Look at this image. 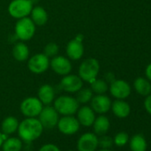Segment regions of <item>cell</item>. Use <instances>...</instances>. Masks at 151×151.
Returning <instances> with one entry per match:
<instances>
[{"label": "cell", "mask_w": 151, "mask_h": 151, "mask_svg": "<svg viewBox=\"0 0 151 151\" xmlns=\"http://www.w3.org/2000/svg\"><path fill=\"white\" fill-rule=\"evenodd\" d=\"M44 127L40 121L36 117H27L19 123L18 134L22 141L30 143L37 139L42 132Z\"/></svg>", "instance_id": "6da1fadb"}, {"label": "cell", "mask_w": 151, "mask_h": 151, "mask_svg": "<svg viewBox=\"0 0 151 151\" xmlns=\"http://www.w3.org/2000/svg\"><path fill=\"white\" fill-rule=\"evenodd\" d=\"M100 71V63L94 58L86 59L80 65L78 72L82 80L91 84L97 78Z\"/></svg>", "instance_id": "7a4b0ae2"}, {"label": "cell", "mask_w": 151, "mask_h": 151, "mask_svg": "<svg viewBox=\"0 0 151 151\" xmlns=\"http://www.w3.org/2000/svg\"><path fill=\"white\" fill-rule=\"evenodd\" d=\"M53 108L62 116H73L79 109V103L76 98L61 95L54 101Z\"/></svg>", "instance_id": "3957f363"}, {"label": "cell", "mask_w": 151, "mask_h": 151, "mask_svg": "<svg viewBox=\"0 0 151 151\" xmlns=\"http://www.w3.org/2000/svg\"><path fill=\"white\" fill-rule=\"evenodd\" d=\"M36 32V25L29 17L19 19L15 24L16 37L22 41H28L33 37Z\"/></svg>", "instance_id": "277c9868"}, {"label": "cell", "mask_w": 151, "mask_h": 151, "mask_svg": "<svg viewBox=\"0 0 151 151\" xmlns=\"http://www.w3.org/2000/svg\"><path fill=\"white\" fill-rule=\"evenodd\" d=\"M33 4L30 0H13L8 6L10 15L15 19L28 17L31 13Z\"/></svg>", "instance_id": "5b68a950"}, {"label": "cell", "mask_w": 151, "mask_h": 151, "mask_svg": "<svg viewBox=\"0 0 151 151\" xmlns=\"http://www.w3.org/2000/svg\"><path fill=\"white\" fill-rule=\"evenodd\" d=\"M21 111L27 117H37L43 109V103L37 97H28L21 103Z\"/></svg>", "instance_id": "8992f818"}, {"label": "cell", "mask_w": 151, "mask_h": 151, "mask_svg": "<svg viewBox=\"0 0 151 151\" xmlns=\"http://www.w3.org/2000/svg\"><path fill=\"white\" fill-rule=\"evenodd\" d=\"M59 119V113L53 107L49 105L43 108L40 114L38 115V120L40 121L43 127L46 129H52L57 126Z\"/></svg>", "instance_id": "52a82bcc"}, {"label": "cell", "mask_w": 151, "mask_h": 151, "mask_svg": "<svg viewBox=\"0 0 151 151\" xmlns=\"http://www.w3.org/2000/svg\"><path fill=\"white\" fill-rule=\"evenodd\" d=\"M59 131L65 135H73L79 130L80 124L78 118L73 116H63L59 119L57 124Z\"/></svg>", "instance_id": "ba28073f"}, {"label": "cell", "mask_w": 151, "mask_h": 151, "mask_svg": "<svg viewBox=\"0 0 151 151\" xmlns=\"http://www.w3.org/2000/svg\"><path fill=\"white\" fill-rule=\"evenodd\" d=\"M50 66V60L45 53H37L29 58L28 61L29 69L34 74L45 72Z\"/></svg>", "instance_id": "9c48e42d"}, {"label": "cell", "mask_w": 151, "mask_h": 151, "mask_svg": "<svg viewBox=\"0 0 151 151\" xmlns=\"http://www.w3.org/2000/svg\"><path fill=\"white\" fill-rule=\"evenodd\" d=\"M83 36L78 35L77 37L70 40L66 47V52L68 57L72 60H78L82 58L84 54V45H83Z\"/></svg>", "instance_id": "30bf717a"}, {"label": "cell", "mask_w": 151, "mask_h": 151, "mask_svg": "<svg viewBox=\"0 0 151 151\" xmlns=\"http://www.w3.org/2000/svg\"><path fill=\"white\" fill-rule=\"evenodd\" d=\"M109 92L113 97L118 100H124L131 94L130 85L122 79H116L109 86Z\"/></svg>", "instance_id": "8fae6325"}, {"label": "cell", "mask_w": 151, "mask_h": 151, "mask_svg": "<svg viewBox=\"0 0 151 151\" xmlns=\"http://www.w3.org/2000/svg\"><path fill=\"white\" fill-rule=\"evenodd\" d=\"M98 147V136L93 132L84 133L77 142L78 151H96Z\"/></svg>", "instance_id": "7c38bea8"}, {"label": "cell", "mask_w": 151, "mask_h": 151, "mask_svg": "<svg viewBox=\"0 0 151 151\" xmlns=\"http://www.w3.org/2000/svg\"><path fill=\"white\" fill-rule=\"evenodd\" d=\"M60 86L65 92L77 93L83 87V80L79 76L68 74L61 79Z\"/></svg>", "instance_id": "4fadbf2b"}, {"label": "cell", "mask_w": 151, "mask_h": 151, "mask_svg": "<svg viewBox=\"0 0 151 151\" xmlns=\"http://www.w3.org/2000/svg\"><path fill=\"white\" fill-rule=\"evenodd\" d=\"M50 65L56 74L61 76H66L69 74L72 70V65L70 60L68 58H65L64 56L60 55H56L52 57L50 61Z\"/></svg>", "instance_id": "5bb4252c"}, {"label": "cell", "mask_w": 151, "mask_h": 151, "mask_svg": "<svg viewBox=\"0 0 151 151\" xmlns=\"http://www.w3.org/2000/svg\"><path fill=\"white\" fill-rule=\"evenodd\" d=\"M111 101L109 97L105 94H97L93 96L91 100V108L93 109L95 113L98 114H105L111 108Z\"/></svg>", "instance_id": "9a60e30c"}, {"label": "cell", "mask_w": 151, "mask_h": 151, "mask_svg": "<svg viewBox=\"0 0 151 151\" xmlns=\"http://www.w3.org/2000/svg\"><path fill=\"white\" fill-rule=\"evenodd\" d=\"M78 114V120L81 125L86 127L92 126L94 120H95V112L93 109L89 106H83L77 111Z\"/></svg>", "instance_id": "2e32d148"}, {"label": "cell", "mask_w": 151, "mask_h": 151, "mask_svg": "<svg viewBox=\"0 0 151 151\" xmlns=\"http://www.w3.org/2000/svg\"><path fill=\"white\" fill-rule=\"evenodd\" d=\"M110 109H112V112L114 113V115L119 118H125L131 113L130 105L124 100L116 99V101L111 103Z\"/></svg>", "instance_id": "e0dca14e"}, {"label": "cell", "mask_w": 151, "mask_h": 151, "mask_svg": "<svg viewBox=\"0 0 151 151\" xmlns=\"http://www.w3.org/2000/svg\"><path fill=\"white\" fill-rule=\"evenodd\" d=\"M37 94H38V99L43 103V105L47 106V105H50L53 101L55 92L52 86L46 84V85H43L40 86Z\"/></svg>", "instance_id": "ac0fdd59"}, {"label": "cell", "mask_w": 151, "mask_h": 151, "mask_svg": "<svg viewBox=\"0 0 151 151\" xmlns=\"http://www.w3.org/2000/svg\"><path fill=\"white\" fill-rule=\"evenodd\" d=\"M93 126L94 133L96 135L101 136V135L106 134L108 132V131L109 130L110 122L107 116L101 115L95 118V120L93 124Z\"/></svg>", "instance_id": "d6986e66"}, {"label": "cell", "mask_w": 151, "mask_h": 151, "mask_svg": "<svg viewBox=\"0 0 151 151\" xmlns=\"http://www.w3.org/2000/svg\"><path fill=\"white\" fill-rule=\"evenodd\" d=\"M31 20L37 26H43L48 21V14L42 6H35L31 10Z\"/></svg>", "instance_id": "ffe728a7"}, {"label": "cell", "mask_w": 151, "mask_h": 151, "mask_svg": "<svg viewBox=\"0 0 151 151\" xmlns=\"http://www.w3.org/2000/svg\"><path fill=\"white\" fill-rule=\"evenodd\" d=\"M13 56L18 61L27 60L29 56V49L28 45L22 42L17 43L13 48Z\"/></svg>", "instance_id": "44dd1931"}, {"label": "cell", "mask_w": 151, "mask_h": 151, "mask_svg": "<svg viewBox=\"0 0 151 151\" xmlns=\"http://www.w3.org/2000/svg\"><path fill=\"white\" fill-rule=\"evenodd\" d=\"M133 86L135 91L142 96H147L151 93V84L149 80L147 78H136L133 83Z\"/></svg>", "instance_id": "7402d4cb"}, {"label": "cell", "mask_w": 151, "mask_h": 151, "mask_svg": "<svg viewBox=\"0 0 151 151\" xmlns=\"http://www.w3.org/2000/svg\"><path fill=\"white\" fill-rule=\"evenodd\" d=\"M18 126H19V122L16 117L7 116L2 122L1 130L3 133L6 135H10L14 133L18 130Z\"/></svg>", "instance_id": "603a6c76"}, {"label": "cell", "mask_w": 151, "mask_h": 151, "mask_svg": "<svg viewBox=\"0 0 151 151\" xmlns=\"http://www.w3.org/2000/svg\"><path fill=\"white\" fill-rule=\"evenodd\" d=\"M1 147L3 151H21L22 149V140L16 137L7 138L4 140Z\"/></svg>", "instance_id": "cb8c5ba5"}, {"label": "cell", "mask_w": 151, "mask_h": 151, "mask_svg": "<svg viewBox=\"0 0 151 151\" xmlns=\"http://www.w3.org/2000/svg\"><path fill=\"white\" fill-rule=\"evenodd\" d=\"M147 147L146 139L141 134H135L130 139V148L132 151H146Z\"/></svg>", "instance_id": "d4e9b609"}, {"label": "cell", "mask_w": 151, "mask_h": 151, "mask_svg": "<svg viewBox=\"0 0 151 151\" xmlns=\"http://www.w3.org/2000/svg\"><path fill=\"white\" fill-rule=\"evenodd\" d=\"M90 85H91L92 91L93 93H95L96 94H104L109 89L108 82L103 80V79H97L96 78Z\"/></svg>", "instance_id": "484cf974"}, {"label": "cell", "mask_w": 151, "mask_h": 151, "mask_svg": "<svg viewBox=\"0 0 151 151\" xmlns=\"http://www.w3.org/2000/svg\"><path fill=\"white\" fill-rule=\"evenodd\" d=\"M93 92L92 91L91 88H81L78 92H77L76 100L78 101V103L85 104V103L91 101L93 98Z\"/></svg>", "instance_id": "4316f807"}, {"label": "cell", "mask_w": 151, "mask_h": 151, "mask_svg": "<svg viewBox=\"0 0 151 151\" xmlns=\"http://www.w3.org/2000/svg\"><path fill=\"white\" fill-rule=\"evenodd\" d=\"M113 141L117 147H123L129 141V135L124 132H120L116 134L115 138L113 139Z\"/></svg>", "instance_id": "83f0119b"}, {"label": "cell", "mask_w": 151, "mask_h": 151, "mask_svg": "<svg viewBox=\"0 0 151 151\" xmlns=\"http://www.w3.org/2000/svg\"><path fill=\"white\" fill-rule=\"evenodd\" d=\"M113 143H114L113 139L110 136H108L106 134L101 135L100 138H98V146L101 147V148H104V149L110 148Z\"/></svg>", "instance_id": "f1b7e54d"}, {"label": "cell", "mask_w": 151, "mask_h": 151, "mask_svg": "<svg viewBox=\"0 0 151 151\" xmlns=\"http://www.w3.org/2000/svg\"><path fill=\"white\" fill-rule=\"evenodd\" d=\"M58 52H59V46L57 45V44L52 42V43H49L45 45L44 53L48 58H52L58 54Z\"/></svg>", "instance_id": "f546056e"}, {"label": "cell", "mask_w": 151, "mask_h": 151, "mask_svg": "<svg viewBox=\"0 0 151 151\" xmlns=\"http://www.w3.org/2000/svg\"><path fill=\"white\" fill-rule=\"evenodd\" d=\"M38 151H60V150L56 145L52 144V143H47V144L43 145L39 148Z\"/></svg>", "instance_id": "4dcf8cb0"}, {"label": "cell", "mask_w": 151, "mask_h": 151, "mask_svg": "<svg viewBox=\"0 0 151 151\" xmlns=\"http://www.w3.org/2000/svg\"><path fill=\"white\" fill-rule=\"evenodd\" d=\"M144 108L147 110V112L149 115H151V93L146 96V99L144 101Z\"/></svg>", "instance_id": "1f68e13d"}, {"label": "cell", "mask_w": 151, "mask_h": 151, "mask_svg": "<svg viewBox=\"0 0 151 151\" xmlns=\"http://www.w3.org/2000/svg\"><path fill=\"white\" fill-rule=\"evenodd\" d=\"M145 74H146V77L147 79H148L149 81H151V63H149L145 70Z\"/></svg>", "instance_id": "d6a6232c"}, {"label": "cell", "mask_w": 151, "mask_h": 151, "mask_svg": "<svg viewBox=\"0 0 151 151\" xmlns=\"http://www.w3.org/2000/svg\"><path fill=\"white\" fill-rule=\"evenodd\" d=\"M106 79H107L108 82H110V83H112L114 80H116L115 76H114L111 72H109V73H108V74L106 75Z\"/></svg>", "instance_id": "836d02e7"}, {"label": "cell", "mask_w": 151, "mask_h": 151, "mask_svg": "<svg viewBox=\"0 0 151 151\" xmlns=\"http://www.w3.org/2000/svg\"><path fill=\"white\" fill-rule=\"evenodd\" d=\"M6 136H7L6 134H5V133H3V132H0V147H2V144H3L4 140H5L6 139H7Z\"/></svg>", "instance_id": "e575fe53"}, {"label": "cell", "mask_w": 151, "mask_h": 151, "mask_svg": "<svg viewBox=\"0 0 151 151\" xmlns=\"http://www.w3.org/2000/svg\"><path fill=\"white\" fill-rule=\"evenodd\" d=\"M30 1H31V3L34 5V4H37V3H38V2H39V0H30Z\"/></svg>", "instance_id": "d590c367"}, {"label": "cell", "mask_w": 151, "mask_h": 151, "mask_svg": "<svg viewBox=\"0 0 151 151\" xmlns=\"http://www.w3.org/2000/svg\"><path fill=\"white\" fill-rule=\"evenodd\" d=\"M98 151H113V150H111L110 148H108V149H104V148H101V150H98Z\"/></svg>", "instance_id": "8d00e7d4"}, {"label": "cell", "mask_w": 151, "mask_h": 151, "mask_svg": "<svg viewBox=\"0 0 151 151\" xmlns=\"http://www.w3.org/2000/svg\"><path fill=\"white\" fill-rule=\"evenodd\" d=\"M68 151H75V150H68Z\"/></svg>", "instance_id": "74e56055"}]
</instances>
